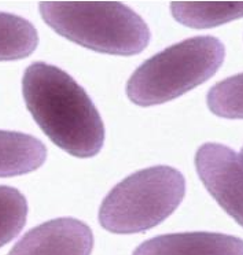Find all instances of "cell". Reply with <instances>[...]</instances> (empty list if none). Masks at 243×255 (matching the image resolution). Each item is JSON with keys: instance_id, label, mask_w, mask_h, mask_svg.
<instances>
[{"instance_id": "1", "label": "cell", "mask_w": 243, "mask_h": 255, "mask_svg": "<svg viewBox=\"0 0 243 255\" xmlns=\"http://www.w3.org/2000/svg\"><path fill=\"white\" fill-rule=\"evenodd\" d=\"M22 95L33 120L56 147L76 158L99 154L105 124L87 91L70 74L34 62L23 74Z\"/></svg>"}, {"instance_id": "2", "label": "cell", "mask_w": 243, "mask_h": 255, "mask_svg": "<svg viewBox=\"0 0 243 255\" xmlns=\"http://www.w3.org/2000/svg\"><path fill=\"white\" fill-rule=\"evenodd\" d=\"M44 22L62 37L109 55H138L150 43L140 15L120 1H41Z\"/></svg>"}, {"instance_id": "3", "label": "cell", "mask_w": 243, "mask_h": 255, "mask_svg": "<svg viewBox=\"0 0 243 255\" xmlns=\"http://www.w3.org/2000/svg\"><path fill=\"white\" fill-rule=\"evenodd\" d=\"M226 48L213 36L183 40L149 58L127 83V96L142 107L162 105L213 77Z\"/></svg>"}, {"instance_id": "4", "label": "cell", "mask_w": 243, "mask_h": 255, "mask_svg": "<svg viewBox=\"0 0 243 255\" xmlns=\"http://www.w3.org/2000/svg\"><path fill=\"white\" fill-rule=\"evenodd\" d=\"M184 195L186 180L175 167L139 170L106 195L99 209L100 225L120 235L146 232L171 216Z\"/></svg>"}, {"instance_id": "5", "label": "cell", "mask_w": 243, "mask_h": 255, "mask_svg": "<svg viewBox=\"0 0 243 255\" xmlns=\"http://www.w3.org/2000/svg\"><path fill=\"white\" fill-rule=\"evenodd\" d=\"M195 169L209 194L242 227V152L206 143L195 154Z\"/></svg>"}, {"instance_id": "6", "label": "cell", "mask_w": 243, "mask_h": 255, "mask_svg": "<svg viewBox=\"0 0 243 255\" xmlns=\"http://www.w3.org/2000/svg\"><path fill=\"white\" fill-rule=\"evenodd\" d=\"M94 233L73 217L55 218L30 229L8 255H91Z\"/></svg>"}, {"instance_id": "7", "label": "cell", "mask_w": 243, "mask_h": 255, "mask_svg": "<svg viewBox=\"0 0 243 255\" xmlns=\"http://www.w3.org/2000/svg\"><path fill=\"white\" fill-rule=\"evenodd\" d=\"M132 255H243V242L216 232L168 233L143 242Z\"/></svg>"}, {"instance_id": "8", "label": "cell", "mask_w": 243, "mask_h": 255, "mask_svg": "<svg viewBox=\"0 0 243 255\" xmlns=\"http://www.w3.org/2000/svg\"><path fill=\"white\" fill-rule=\"evenodd\" d=\"M47 159V147L30 134L0 130V177L37 170Z\"/></svg>"}, {"instance_id": "9", "label": "cell", "mask_w": 243, "mask_h": 255, "mask_svg": "<svg viewBox=\"0 0 243 255\" xmlns=\"http://www.w3.org/2000/svg\"><path fill=\"white\" fill-rule=\"evenodd\" d=\"M172 17L193 29L216 28L242 18V1H172Z\"/></svg>"}, {"instance_id": "10", "label": "cell", "mask_w": 243, "mask_h": 255, "mask_svg": "<svg viewBox=\"0 0 243 255\" xmlns=\"http://www.w3.org/2000/svg\"><path fill=\"white\" fill-rule=\"evenodd\" d=\"M39 45V33L25 18L0 12V61L25 59Z\"/></svg>"}, {"instance_id": "11", "label": "cell", "mask_w": 243, "mask_h": 255, "mask_svg": "<svg viewBox=\"0 0 243 255\" xmlns=\"http://www.w3.org/2000/svg\"><path fill=\"white\" fill-rule=\"evenodd\" d=\"M28 200L14 187L0 185V247L22 231L28 220Z\"/></svg>"}, {"instance_id": "12", "label": "cell", "mask_w": 243, "mask_h": 255, "mask_svg": "<svg viewBox=\"0 0 243 255\" xmlns=\"http://www.w3.org/2000/svg\"><path fill=\"white\" fill-rule=\"evenodd\" d=\"M206 100L216 116L242 118V73L216 84L209 91Z\"/></svg>"}]
</instances>
